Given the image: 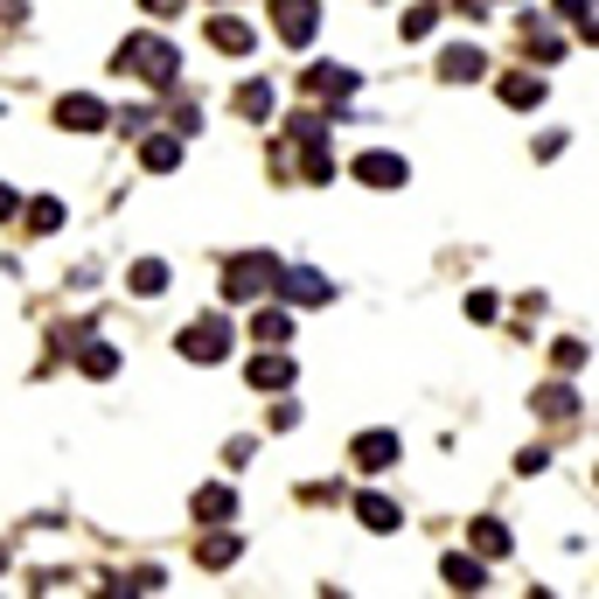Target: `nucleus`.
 I'll return each instance as SVG.
<instances>
[{
  "instance_id": "28",
  "label": "nucleus",
  "mask_w": 599,
  "mask_h": 599,
  "mask_svg": "<svg viewBox=\"0 0 599 599\" xmlns=\"http://www.w3.org/2000/svg\"><path fill=\"white\" fill-rule=\"evenodd\" d=\"M551 362H558V370H586V342H571V335H565V342L551 349Z\"/></svg>"
},
{
  "instance_id": "6",
  "label": "nucleus",
  "mask_w": 599,
  "mask_h": 599,
  "mask_svg": "<svg viewBox=\"0 0 599 599\" xmlns=\"http://www.w3.org/2000/svg\"><path fill=\"white\" fill-rule=\"evenodd\" d=\"M300 91L328 98V106H349V98H356V70L349 63H315V70H300Z\"/></svg>"
},
{
  "instance_id": "4",
  "label": "nucleus",
  "mask_w": 599,
  "mask_h": 599,
  "mask_svg": "<svg viewBox=\"0 0 599 599\" xmlns=\"http://www.w3.org/2000/svg\"><path fill=\"white\" fill-rule=\"evenodd\" d=\"M272 29H279L286 49H307V42H315V29H321V8H315V0H279Z\"/></svg>"
},
{
  "instance_id": "2",
  "label": "nucleus",
  "mask_w": 599,
  "mask_h": 599,
  "mask_svg": "<svg viewBox=\"0 0 599 599\" xmlns=\"http://www.w3.org/2000/svg\"><path fill=\"white\" fill-rule=\"evenodd\" d=\"M272 286H279V258H272V251H244V258H230V266H223V300H230V307L266 300Z\"/></svg>"
},
{
  "instance_id": "9",
  "label": "nucleus",
  "mask_w": 599,
  "mask_h": 599,
  "mask_svg": "<svg viewBox=\"0 0 599 599\" xmlns=\"http://www.w3.org/2000/svg\"><path fill=\"white\" fill-rule=\"evenodd\" d=\"M398 453H405L398 432H362L356 447H349V460L362 467V475H383V467H398Z\"/></svg>"
},
{
  "instance_id": "22",
  "label": "nucleus",
  "mask_w": 599,
  "mask_h": 599,
  "mask_svg": "<svg viewBox=\"0 0 599 599\" xmlns=\"http://www.w3.org/2000/svg\"><path fill=\"white\" fill-rule=\"evenodd\" d=\"M447 586H453V592H481V586H488L481 558H460V551H453V558H447Z\"/></svg>"
},
{
  "instance_id": "31",
  "label": "nucleus",
  "mask_w": 599,
  "mask_h": 599,
  "mask_svg": "<svg viewBox=\"0 0 599 599\" xmlns=\"http://www.w3.org/2000/svg\"><path fill=\"white\" fill-rule=\"evenodd\" d=\"M147 14H181V0H140Z\"/></svg>"
},
{
  "instance_id": "16",
  "label": "nucleus",
  "mask_w": 599,
  "mask_h": 599,
  "mask_svg": "<svg viewBox=\"0 0 599 599\" xmlns=\"http://www.w3.org/2000/svg\"><path fill=\"white\" fill-rule=\"evenodd\" d=\"M21 223H29V238H57V230H63V202H57V196H36Z\"/></svg>"
},
{
  "instance_id": "20",
  "label": "nucleus",
  "mask_w": 599,
  "mask_h": 599,
  "mask_svg": "<svg viewBox=\"0 0 599 599\" xmlns=\"http://www.w3.org/2000/svg\"><path fill=\"white\" fill-rule=\"evenodd\" d=\"M126 286H133L140 300H153V293H168V266H161V258H140V266L126 272Z\"/></svg>"
},
{
  "instance_id": "14",
  "label": "nucleus",
  "mask_w": 599,
  "mask_h": 599,
  "mask_svg": "<svg viewBox=\"0 0 599 599\" xmlns=\"http://www.w3.org/2000/svg\"><path fill=\"white\" fill-rule=\"evenodd\" d=\"M356 516H362V530H377V537H390V530L405 523L398 502H383V495H356Z\"/></svg>"
},
{
  "instance_id": "10",
  "label": "nucleus",
  "mask_w": 599,
  "mask_h": 599,
  "mask_svg": "<svg viewBox=\"0 0 599 599\" xmlns=\"http://www.w3.org/2000/svg\"><path fill=\"white\" fill-rule=\"evenodd\" d=\"M244 377H251V390H286V383H293V356L272 342L266 356H251V370H244Z\"/></svg>"
},
{
  "instance_id": "3",
  "label": "nucleus",
  "mask_w": 599,
  "mask_h": 599,
  "mask_svg": "<svg viewBox=\"0 0 599 599\" xmlns=\"http://www.w3.org/2000/svg\"><path fill=\"white\" fill-rule=\"evenodd\" d=\"M272 293H279L286 307H328L335 286H328L315 266H279V286H272Z\"/></svg>"
},
{
  "instance_id": "30",
  "label": "nucleus",
  "mask_w": 599,
  "mask_h": 599,
  "mask_svg": "<svg viewBox=\"0 0 599 599\" xmlns=\"http://www.w3.org/2000/svg\"><path fill=\"white\" fill-rule=\"evenodd\" d=\"M516 467H523V475H543V467H551V453H543V447H523V453H516Z\"/></svg>"
},
{
  "instance_id": "26",
  "label": "nucleus",
  "mask_w": 599,
  "mask_h": 599,
  "mask_svg": "<svg viewBox=\"0 0 599 599\" xmlns=\"http://www.w3.org/2000/svg\"><path fill=\"white\" fill-rule=\"evenodd\" d=\"M398 29H405V42L432 36V29H439V8H432V0H419V8H405V21H398Z\"/></svg>"
},
{
  "instance_id": "18",
  "label": "nucleus",
  "mask_w": 599,
  "mask_h": 599,
  "mask_svg": "<svg viewBox=\"0 0 599 599\" xmlns=\"http://www.w3.org/2000/svg\"><path fill=\"white\" fill-rule=\"evenodd\" d=\"M140 161H147L153 174H168V168H181V133H153V140L140 147Z\"/></svg>"
},
{
  "instance_id": "12",
  "label": "nucleus",
  "mask_w": 599,
  "mask_h": 599,
  "mask_svg": "<svg viewBox=\"0 0 599 599\" xmlns=\"http://www.w3.org/2000/svg\"><path fill=\"white\" fill-rule=\"evenodd\" d=\"M481 70H488V57H481L475 42H453L447 57H439V77H447V84H475Z\"/></svg>"
},
{
  "instance_id": "24",
  "label": "nucleus",
  "mask_w": 599,
  "mask_h": 599,
  "mask_svg": "<svg viewBox=\"0 0 599 599\" xmlns=\"http://www.w3.org/2000/svg\"><path fill=\"white\" fill-rule=\"evenodd\" d=\"M509 543H516V537H509L502 523H495V516H475V551H481V558H502Z\"/></svg>"
},
{
  "instance_id": "8",
  "label": "nucleus",
  "mask_w": 599,
  "mask_h": 599,
  "mask_svg": "<svg viewBox=\"0 0 599 599\" xmlns=\"http://www.w3.org/2000/svg\"><path fill=\"white\" fill-rule=\"evenodd\" d=\"M106 119H112V112L98 106L91 91H70V98H57V126H63V133H98Z\"/></svg>"
},
{
  "instance_id": "23",
  "label": "nucleus",
  "mask_w": 599,
  "mask_h": 599,
  "mask_svg": "<svg viewBox=\"0 0 599 599\" xmlns=\"http://www.w3.org/2000/svg\"><path fill=\"white\" fill-rule=\"evenodd\" d=\"M238 551H244L238 537H202V543H196V565H210V571H223V565H238Z\"/></svg>"
},
{
  "instance_id": "15",
  "label": "nucleus",
  "mask_w": 599,
  "mask_h": 599,
  "mask_svg": "<svg viewBox=\"0 0 599 599\" xmlns=\"http://www.w3.org/2000/svg\"><path fill=\"white\" fill-rule=\"evenodd\" d=\"M495 91H502V106H523V112H530V106H543V77H523V70H509Z\"/></svg>"
},
{
  "instance_id": "25",
  "label": "nucleus",
  "mask_w": 599,
  "mask_h": 599,
  "mask_svg": "<svg viewBox=\"0 0 599 599\" xmlns=\"http://www.w3.org/2000/svg\"><path fill=\"white\" fill-rule=\"evenodd\" d=\"M77 362H84V377H112L119 370V349L112 342H84V349H77Z\"/></svg>"
},
{
  "instance_id": "13",
  "label": "nucleus",
  "mask_w": 599,
  "mask_h": 599,
  "mask_svg": "<svg viewBox=\"0 0 599 599\" xmlns=\"http://www.w3.org/2000/svg\"><path fill=\"white\" fill-rule=\"evenodd\" d=\"M196 523H230L238 516V488H196Z\"/></svg>"
},
{
  "instance_id": "19",
  "label": "nucleus",
  "mask_w": 599,
  "mask_h": 599,
  "mask_svg": "<svg viewBox=\"0 0 599 599\" xmlns=\"http://www.w3.org/2000/svg\"><path fill=\"white\" fill-rule=\"evenodd\" d=\"M251 335H258V342H293V315H286V307H266V315H251Z\"/></svg>"
},
{
  "instance_id": "1",
  "label": "nucleus",
  "mask_w": 599,
  "mask_h": 599,
  "mask_svg": "<svg viewBox=\"0 0 599 599\" xmlns=\"http://www.w3.org/2000/svg\"><path fill=\"white\" fill-rule=\"evenodd\" d=\"M112 63H119V70H133L140 84L161 91V84H174V77H181V49H174L168 36H126Z\"/></svg>"
},
{
  "instance_id": "17",
  "label": "nucleus",
  "mask_w": 599,
  "mask_h": 599,
  "mask_svg": "<svg viewBox=\"0 0 599 599\" xmlns=\"http://www.w3.org/2000/svg\"><path fill=\"white\" fill-rule=\"evenodd\" d=\"M238 119H251V126L272 119V84H266V77H251V84L238 91Z\"/></svg>"
},
{
  "instance_id": "27",
  "label": "nucleus",
  "mask_w": 599,
  "mask_h": 599,
  "mask_svg": "<svg viewBox=\"0 0 599 599\" xmlns=\"http://www.w3.org/2000/svg\"><path fill=\"white\" fill-rule=\"evenodd\" d=\"M558 14H565L579 36H592V0H558Z\"/></svg>"
},
{
  "instance_id": "29",
  "label": "nucleus",
  "mask_w": 599,
  "mask_h": 599,
  "mask_svg": "<svg viewBox=\"0 0 599 599\" xmlns=\"http://www.w3.org/2000/svg\"><path fill=\"white\" fill-rule=\"evenodd\" d=\"M467 315H475V321H495V315H502V300H495V293H467Z\"/></svg>"
},
{
  "instance_id": "21",
  "label": "nucleus",
  "mask_w": 599,
  "mask_h": 599,
  "mask_svg": "<svg viewBox=\"0 0 599 599\" xmlns=\"http://www.w3.org/2000/svg\"><path fill=\"white\" fill-rule=\"evenodd\" d=\"M537 419H579V398H571L565 383H543L537 390Z\"/></svg>"
},
{
  "instance_id": "7",
  "label": "nucleus",
  "mask_w": 599,
  "mask_h": 599,
  "mask_svg": "<svg viewBox=\"0 0 599 599\" xmlns=\"http://www.w3.org/2000/svg\"><path fill=\"white\" fill-rule=\"evenodd\" d=\"M356 181H362V189H405V181H411V168H405V153H356V168H349Z\"/></svg>"
},
{
  "instance_id": "11",
  "label": "nucleus",
  "mask_w": 599,
  "mask_h": 599,
  "mask_svg": "<svg viewBox=\"0 0 599 599\" xmlns=\"http://www.w3.org/2000/svg\"><path fill=\"white\" fill-rule=\"evenodd\" d=\"M210 42L223 49V57H251V42H258V36H251V21H244V14H210Z\"/></svg>"
},
{
  "instance_id": "32",
  "label": "nucleus",
  "mask_w": 599,
  "mask_h": 599,
  "mask_svg": "<svg viewBox=\"0 0 599 599\" xmlns=\"http://www.w3.org/2000/svg\"><path fill=\"white\" fill-rule=\"evenodd\" d=\"M0 217H14V189H8V181H0Z\"/></svg>"
},
{
  "instance_id": "5",
  "label": "nucleus",
  "mask_w": 599,
  "mask_h": 599,
  "mask_svg": "<svg viewBox=\"0 0 599 599\" xmlns=\"http://www.w3.org/2000/svg\"><path fill=\"white\" fill-rule=\"evenodd\" d=\"M230 342H238V335H230V321H223V315H210V321H196L189 335H181V356H189V362H223V356H230Z\"/></svg>"
}]
</instances>
